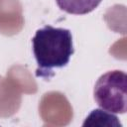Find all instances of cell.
Listing matches in <instances>:
<instances>
[{
  "label": "cell",
  "instance_id": "2",
  "mask_svg": "<svg viewBox=\"0 0 127 127\" xmlns=\"http://www.w3.org/2000/svg\"><path fill=\"white\" fill-rule=\"evenodd\" d=\"M126 90V73L122 70H110L97 79L93 95L96 103L103 110L124 114L127 110Z\"/></svg>",
  "mask_w": 127,
  "mask_h": 127
},
{
  "label": "cell",
  "instance_id": "4",
  "mask_svg": "<svg viewBox=\"0 0 127 127\" xmlns=\"http://www.w3.org/2000/svg\"><path fill=\"white\" fill-rule=\"evenodd\" d=\"M107 126V127H122L118 118L108 111L94 109L86 117L82 126Z\"/></svg>",
  "mask_w": 127,
  "mask_h": 127
},
{
  "label": "cell",
  "instance_id": "3",
  "mask_svg": "<svg viewBox=\"0 0 127 127\" xmlns=\"http://www.w3.org/2000/svg\"><path fill=\"white\" fill-rule=\"evenodd\" d=\"M102 0H56L59 8L68 14L85 15L92 12Z\"/></svg>",
  "mask_w": 127,
  "mask_h": 127
},
{
  "label": "cell",
  "instance_id": "1",
  "mask_svg": "<svg viewBox=\"0 0 127 127\" xmlns=\"http://www.w3.org/2000/svg\"><path fill=\"white\" fill-rule=\"evenodd\" d=\"M32 43L38 64L36 69L38 77L53 76V69L65 66L74 53L72 35L68 29L47 25L37 30Z\"/></svg>",
  "mask_w": 127,
  "mask_h": 127
}]
</instances>
